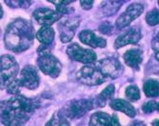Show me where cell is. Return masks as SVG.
Listing matches in <instances>:
<instances>
[{
	"label": "cell",
	"instance_id": "ffe728a7",
	"mask_svg": "<svg viewBox=\"0 0 159 126\" xmlns=\"http://www.w3.org/2000/svg\"><path fill=\"white\" fill-rule=\"evenodd\" d=\"M46 126H70V123H69V120L67 119V117L64 115V113H62V112H57V113H55L52 116V118L49 120Z\"/></svg>",
	"mask_w": 159,
	"mask_h": 126
},
{
	"label": "cell",
	"instance_id": "52a82bcc",
	"mask_svg": "<svg viewBox=\"0 0 159 126\" xmlns=\"http://www.w3.org/2000/svg\"><path fill=\"white\" fill-rule=\"evenodd\" d=\"M95 66L104 75L105 77L116 78L123 72V67L121 63L117 58H107L104 59H101L96 63Z\"/></svg>",
	"mask_w": 159,
	"mask_h": 126
},
{
	"label": "cell",
	"instance_id": "5b68a950",
	"mask_svg": "<svg viewBox=\"0 0 159 126\" xmlns=\"http://www.w3.org/2000/svg\"><path fill=\"white\" fill-rule=\"evenodd\" d=\"M94 101L91 100H75L66 104L63 113L67 118L78 119L93 109Z\"/></svg>",
	"mask_w": 159,
	"mask_h": 126
},
{
	"label": "cell",
	"instance_id": "277c9868",
	"mask_svg": "<svg viewBox=\"0 0 159 126\" xmlns=\"http://www.w3.org/2000/svg\"><path fill=\"white\" fill-rule=\"evenodd\" d=\"M37 65L43 73L52 77H58L62 69L60 61L51 53L41 54L37 59Z\"/></svg>",
	"mask_w": 159,
	"mask_h": 126
},
{
	"label": "cell",
	"instance_id": "1f68e13d",
	"mask_svg": "<svg viewBox=\"0 0 159 126\" xmlns=\"http://www.w3.org/2000/svg\"><path fill=\"white\" fill-rule=\"evenodd\" d=\"M111 125H112V126H121V125H120V122H119V120H118V118H117L116 115H113V116L111 117Z\"/></svg>",
	"mask_w": 159,
	"mask_h": 126
},
{
	"label": "cell",
	"instance_id": "6da1fadb",
	"mask_svg": "<svg viewBox=\"0 0 159 126\" xmlns=\"http://www.w3.org/2000/svg\"><path fill=\"white\" fill-rule=\"evenodd\" d=\"M37 107V101L34 100L13 96L1 102V122L6 126H23Z\"/></svg>",
	"mask_w": 159,
	"mask_h": 126
},
{
	"label": "cell",
	"instance_id": "83f0119b",
	"mask_svg": "<svg viewBox=\"0 0 159 126\" xmlns=\"http://www.w3.org/2000/svg\"><path fill=\"white\" fill-rule=\"evenodd\" d=\"M112 30H113V27L111 26V23H108V22L103 23L99 28V31L105 35H111L112 33Z\"/></svg>",
	"mask_w": 159,
	"mask_h": 126
},
{
	"label": "cell",
	"instance_id": "f546056e",
	"mask_svg": "<svg viewBox=\"0 0 159 126\" xmlns=\"http://www.w3.org/2000/svg\"><path fill=\"white\" fill-rule=\"evenodd\" d=\"M152 47L153 49L155 58L159 61V36H156L152 41Z\"/></svg>",
	"mask_w": 159,
	"mask_h": 126
},
{
	"label": "cell",
	"instance_id": "d4e9b609",
	"mask_svg": "<svg viewBox=\"0 0 159 126\" xmlns=\"http://www.w3.org/2000/svg\"><path fill=\"white\" fill-rule=\"evenodd\" d=\"M6 88H7L8 93L11 94V95H14V96H16V95L19 94V92H20L21 85H20V83H19L18 79L16 78V79H14L13 81H11Z\"/></svg>",
	"mask_w": 159,
	"mask_h": 126
},
{
	"label": "cell",
	"instance_id": "4fadbf2b",
	"mask_svg": "<svg viewBox=\"0 0 159 126\" xmlns=\"http://www.w3.org/2000/svg\"><path fill=\"white\" fill-rule=\"evenodd\" d=\"M79 24V19L69 18L60 25V38L62 42H69L73 39L76 28Z\"/></svg>",
	"mask_w": 159,
	"mask_h": 126
},
{
	"label": "cell",
	"instance_id": "603a6c76",
	"mask_svg": "<svg viewBox=\"0 0 159 126\" xmlns=\"http://www.w3.org/2000/svg\"><path fill=\"white\" fill-rule=\"evenodd\" d=\"M146 21L149 25L154 26L159 23V10H152L146 16Z\"/></svg>",
	"mask_w": 159,
	"mask_h": 126
},
{
	"label": "cell",
	"instance_id": "484cf974",
	"mask_svg": "<svg viewBox=\"0 0 159 126\" xmlns=\"http://www.w3.org/2000/svg\"><path fill=\"white\" fill-rule=\"evenodd\" d=\"M120 6V4H117V2H109L105 8H104V12L108 16H111L112 13H114L116 12V10L118 9V7Z\"/></svg>",
	"mask_w": 159,
	"mask_h": 126
},
{
	"label": "cell",
	"instance_id": "3957f363",
	"mask_svg": "<svg viewBox=\"0 0 159 126\" xmlns=\"http://www.w3.org/2000/svg\"><path fill=\"white\" fill-rule=\"evenodd\" d=\"M18 64L11 55L4 54L1 57V88H6L9 84L16 79Z\"/></svg>",
	"mask_w": 159,
	"mask_h": 126
},
{
	"label": "cell",
	"instance_id": "f1b7e54d",
	"mask_svg": "<svg viewBox=\"0 0 159 126\" xmlns=\"http://www.w3.org/2000/svg\"><path fill=\"white\" fill-rule=\"evenodd\" d=\"M142 109L145 113H152V111L157 109V104L154 101H149V102H147L143 105Z\"/></svg>",
	"mask_w": 159,
	"mask_h": 126
},
{
	"label": "cell",
	"instance_id": "8fae6325",
	"mask_svg": "<svg viewBox=\"0 0 159 126\" xmlns=\"http://www.w3.org/2000/svg\"><path fill=\"white\" fill-rule=\"evenodd\" d=\"M62 13L57 11H52L47 8L36 9L33 13V18L43 26H50L53 24L56 20L60 19Z\"/></svg>",
	"mask_w": 159,
	"mask_h": 126
},
{
	"label": "cell",
	"instance_id": "e575fe53",
	"mask_svg": "<svg viewBox=\"0 0 159 126\" xmlns=\"http://www.w3.org/2000/svg\"><path fill=\"white\" fill-rule=\"evenodd\" d=\"M157 110H158V111H159V102H158V103H157Z\"/></svg>",
	"mask_w": 159,
	"mask_h": 126
},
{
	"label": "cell",
	"instance_id": "836d02e7",
	"mask_svg": "<svg viewBox=\"0 0 159 126\" xmlns=\"http://www.w3.org/2000/svg\"><path fill=\"white\" fill-rule=\"evenodd\" d=\"M152 125L153 126H159V120H154L152 122Z\"/></svg>",
	"mask_w": 159,
	"mask_h": 126
},
{
	"label": "cell",
	"instance_id": "44dd1931",
	"mask_svg": "<svg viewBox=\"0 0 159 126\" xmlns=\"http://www.w3.org/2000/svg\"><path fill=\"white\" fill-rule=\"evenodd\" d=\"M113 93H114V85L111 84V85L107 86L103 90V92L98 96V97H97V100H96L95 102L97 103L98 106H102L103 107L105 105V103L107 102V100L112 96Z\"/></svg>",
	"mask_w": 159,
	"mask_h": 126
},
{
	"label": "cell",
	"instance_id": "8992f818",
	"mask_svg": "<svg viewBox=\"0 0 159 126\" xmlns=\"http://www.w3.org/2000/svg\"><path fill=\"white\" fill-rule=\"evenodd\" d=\"M105 78L96 66H84L77 73V79L86 85H99L105 81Z\"/></svg>",
	"mask_w": 159,
	"mask_h": 126
},
{
	"label": "cell",
	"instance_id": "d6a6232c",
	"mask_svg": "<svg viewBox=\"0 0 159 126\" xmlns=\"http://www.w3.org/2000/svg\"><path fill=\"white\" fill-rule=\"evenodd\" d=\"M129 126H146V125L142 121H134L132 124H129Z\"/></svg>",
	"mask_w": 159,
	"mask_h": 126
},
{
	"label": "cell",
	"instance_id": "4dcf8cb0",
	"mask_svg": "<svg viewBox=\"0 0 159 126\" xmlns=\"http://www.w3.org/2000/svg\"><path fill=\"white\" fill-rule=\"evenodd\" d=\"M80 4H81V7L83 9H85V10H90L93 7V1H85V0H82V1H80Z\"/></svg>",
	"mask_w": 159,
	"mask_h": 126
},
{
	"label": "cell",
	"instance_id": "7c38bea8",
	"mask_svg": "<svg viewBox=\"0 0 159 126\" xmlns=\"http://www.w3.org/2000/svg\"><path fill=\"white\" fill-rule=\"evenodd\" d=\"M141 38V33L137 28H133V29L128 30L125 34L119 35L117 39L115 40L114 47L118 49L128 44H135Z\"/></svg>",
	"mask_w": 159,
	"mask_h": 126
},
{
	"label": "cell",
	"instance_id": "9c48e42d",
	"mask_svg": "<svg viewBox=\"0 0 159 126\" xmlns=\"http://www.w3.org/2000/svg\"><path fill=\"white\" fill-rule=\"evenodd\" d=\"M144 11V7L140 3H134L129 5L124 13L117 18L115 26L118 29H123V28L127 27L128 25L131 24L132 21H134L135 18H137Z\"/></svg>",
	"mask_w": 159,
	"mask_h": 126
},
{
	"label": "cell",
	"instance_id": "d590c367",
	"mask_svg": "<svg viewBox=\"0 0 159 126\" xmlns=\"http://www.w3.org/2000/svg\"><path fill=\"white\" fill-rule=\"evenodd\" d=\"M158 3H159V1H158Z\"/></svg>",
	"mask_w": 159,
	"mask_h": 126
},
{
	"label": "cell",
	"instance_id": "7402d4cb",
	"mask_svg": "<svg viewBox=\"0 0 159 126\" xmlns=\"http://www.w3.org/2000/svg\"><path fill=\"white\" fill-rule=\"evenodd\" d=\"M127 99L131 101H136L140 99V92L136 86H129L125 91Z\"/></svg>",
	"mask_w": 159,
	"mask_h": 126
},
{
	"label": "cell",
	"instance_id": "30bf717a",
	"mask_svg": "<svg viewBox=\"0 0 159 126\" xmlns=\"http://www.w3.org/2000/svg\"><path fill=\"white\" fill-rule=\"evenodd\" d=\"M21 87H25L30 90L36 89L39 85V77L34 67L28 65L23 68L17 78Z\"/></svg>",
	"mask_w": 159,
	"mask_h": 126
},
{
	"label": "cell",
	"instance_id": "cb8c5ba5",
	"mask_svg": "<svg viewBox=\"0 0 159 126\" xmlns=\"http://www.w3.org/2000/svg\"><path fill=\"white\" fill-rule=\"evenodd\" d=\"M50 2L53 3L56 6V11L63 15V13H67L70 12V10L67 8V5L73 1H53V0H50Z\"/></svg>",
	"mask_w": 159,
	"mask_h": 126
},
{
	"label": "cell",
	"instance_id": "2e32d148",
	"mask_svg": "<svg viewBox=\"0 0 159 126\" xmlns=\"http://www.w3.org/2000/svg\"><path fill=\"white\" fill-rule=\"evenodd\" d=\"M110 105L113 110L123 112V113L131 118H134L135 116V110L134 106L123 100H114L110 103Z\"/></svg>",
	"mask_w": 159,
	"mask_h": 126
},
{
	"label": "cell",
	"instance_id": "d6986e66",
	"mask_svg": "<svg viewBox=\"0 0 159 126\" xmlns=\"http://www.w3.org/2000/svg\"><path fill=\"white\" fill-rule=\"evenodd\" d=\"M144 93L146 94L147 96L154 97L159 96V81L150 79L144 83Z\"/></svg>",
	"mask_w": 159,
	"mask_h": 126
},
{
	"label": "cell",
	"instance_id": "ba28073f",
	"mask_svg": "<svg viewBox=\"0 0 159 126\" xmlns=\"http://www.w3.org/2000/svg\"><path fill=\"white\" fill-rule=\"evenodd\" d=\"M67 54L71 59L82 63H93L96 60V54L93 51L84 49L75 43L68 46Z\"/></svg>",
	"mask_w": 159,
	"mask_h": 126
},
{
	"label": "cell",
	"instance_id": "ac0fdd59",
	"mask_svg": "<svg viewBox=\"0 0 159 126\" xmlns=\"http://www.w3.org/2000/svg\"><path fill=\"white\" fill-rule=\"evenodd\" d=\"M37 39L44 45H50L54 38V31L50 26H43L36 34Z\"/></svg>",
	"mask_w": 159,
	"mask_h": 126
},
{
	"label": "cell",
	"instance_id": "4316f807",
	"mask_svg": "<svg viewBox=\"0 0 159 126\" xmlns=\"http://www.w3.org/2000/svg\"><path fill=\"white\" fill-rule=\"evenodd\" d=\"M6 3L12 8H28L32 4V1H6Z\"/></svg>",
	"mask_w": 159,
	"mask_h": 126
},
{
	"label": "cell",
	"instance_id": "e0dca14e",
	"mask_svg": "<svg viewBox=\"0 0 159 126\" xmlns=\"http://www.w3.org/2000/svg\"><path fill=\"white\" fill-rule=\"evenodd\" d=\"M89 126H112L111 118L103 112H97L91 117Z\"/></svg>",
	"mask_w": 159,
	"mask_h": 126
},
{
	"label": "cell",
	"instance_id": "9a60e30c",
	"mask_svg": "<svg viewBox=\"0 0 159 126\" xmlns=\"http://www.w3.org/2000/svg\"><path fill=\"white\" fill-rule=\"evenodd\" d=\"M124 61L129 66L134 69H138L142 62V52L137 49L129 50L124 54Z\"/></svg>",
	"mask_w": 159,
	"mask_h": 126
},
{
	"label": "cell",
	"instance_id": "7a4b0ae2",
	"mask_svg": "<svg viewBox=\"0 0 159 126\" xmlns=\"http://www.w3.org/2000/svg\"><path fill=\"white\" fill-rule=\"evenodd\" d=\"M34 38V28L30 21L18 18L11 22L6 30L4 42L5 46L16 53L26 51Z\"/></svg>",
	"mask_w": 159,
	"mask_h": 126
},
{
	"label": "cell",
	"instance_id": "5bb4252c",
	"mask_svg": "<svg viewBox=\"0 0 159 126\" xmlns=\"http://www.w3.org/2000/svg\"><path fill=\"white\" fill-rule=\"evenodd\" d=\"M79 39L84 44L93 48H104L107 44L106 39L97 36L93 32L84 30L79 34Z\"/></svg>",
	"mask_w": 159,
	"mask_h": 126
}]
</instances>
